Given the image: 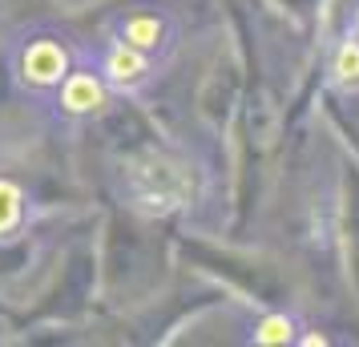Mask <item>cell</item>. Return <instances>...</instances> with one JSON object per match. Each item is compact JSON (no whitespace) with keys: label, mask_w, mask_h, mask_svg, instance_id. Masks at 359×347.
Segmentation results:
<instances>
[{"label":"cell","mask_w":359,"mask_h":347,"mask_svg":"<svg viewBox=\"0 0 359 347\" xmlns=\"http://www.w3.org/2000/svg\"><path fill=\"white\" fill-rule=\"evenodd\" d=\"M133 206H142V210H174L186 202L190 194V178H186V170L182 165H170L165 158L158 154H146V165H133Z\"/></svg>","instance_id":"obj_1"},{"label":"cell","mask_w":359,"mask_h":347,"mask_svg":"<svg viewBox=\"0 0 359 347\" xmlns=\"http://www.w3.org/2000/svg\"><path fill=\"white\" fill-rule=\"evenodd\" d=\"M17 73L36 93L57 89L69 77V49L53 36H33V41H25V49L17 57Z\"/></svg>","instance_id":"obj_2"},{"label":"cell","mask_w":359,"mask_h":347,"mask_svg":"<svg viewBox=\"0 0 359 347\" xmlns=\"http://www.w3.org/2000/svg\"><path fill=\"white\" fill-rule=\"evenodd\" d=\"M114 85L97 69H69V77L57 85V105L65 117H97L109 109Z\"/></svg>","instance_id":"obj_3"},{"label":"cell","mask_w":359,"mask_h":347,"mask_svg":"<svg viewBox=\"0 0 359 347\" xmlns=\"http://www.w3.org/2000/svg\"><path fill=\"white\" fill-rule=\"evenodd\" d=\"M97 73L114 85L117 93H133V89H142V85L154 81L158 69H154V57L149 53L133 49V45H121V41L109 36V45L97 57Z\"/></svg>","instance_id":"obj_4"},{"label":"cell","mask_w":359,"mask_h":347,"mask_svg":"<svg viewBox=\"0 0 359 347\" xmlns=\"http://www.w3.org/2000/svg\"><path fill=\"white\" fill-rule=\"evenodd\" d=\"M114 41L158 57L174 45V25H170V17L154 13V8H133V13H121L114 20Z\"/></svg>","instance_id":"obj_5"},{"label":"cell","mask_w":359,"mask_h":347,"mask_svg":"<svg viewBox=\"0 0 359 347\" xmlns=\"http://www.w3.org/2000/svg\"><path fill=\"white\" fill-rule=\"evenodd\" d=\"M25 226V190L0 178V238H13Z\"/></svg>","instance_id":"obj_6"},{"label":"cell","mask_w":359,"mask_h":347,"mask_svg":"<svg viewBox=\"0 0 359 347\" xmlns=\"http://www.w3.org/2000/svg\"><path fill=\"white\" fill-rule=\"evenodd\" d=\"M331 81L347 89V93H355L359 89V36H347L335 57H331Z\"/></svg>","instance_id":"obj_7"},{"label":"cell","mask_w":359,"mask_h":347,"mask_svg":"<svg viewBox=\"0 0 359 347\" xmlns=\"http://www.w3.org/2000/svg\"><path fill=\"white\" fill-rule=\"evenodd\" d=\"M294 331H299V323H294L291 315H266V319H259L255 323V343H294Z\"/></svg>","instance_id":"obj_8"},{"label":"cell","mask_w":359,"mask_h":347,"mask_svg":"<svg viewBox=\"0 0 359 347\" xmlns=\"http://www.w3.org/2000/svg\"><path fill=\"white\" fill-rule=\"evenodd\" d=\"M355 36H359V8H355Z\"/></svg>","instance_id":"obj_9"}]
</instances>
